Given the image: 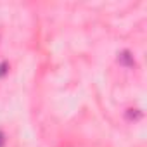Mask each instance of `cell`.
Returning <instances> with one entry per match:
<instances>
[{"label": "cell", "mask_w": 147, "mask_h": 147, "mask_svg": "<svg viewBox=\"0 0 147 147\" xmlns=\"http://www.w3.org/2000/svg\"><path fill=\"white\" fill-rule=\"evenodd\" d=\"M118 62H119L121 66H126V67H130V66L135 64L133 55H131L130 50H123V52H119V54H118Z\"/></svg>", "instance_id": "obj_1"}, {"label": "cell", "mask_w": 147, "mask_h": 147, "mask_svg": "<svg viewBox=\"0 0 147 147\" xmlns=\"http://www.w3.org/2000/svg\"><path fill=\"white\" fill-rule=\"evenodd\" d=\"M140 116H142V113L138 109H128V113H126V118L128 119H138Z\"/></svg>", "instance_id": "obj_2"}, {"label": "cell", "mask_w": 147, "mask_h": 147, "mask_svg": "<svg viewBox=\"0 0 147 147\" xmlns=\"http://www.w3.org/2000/svg\"><path fill=\"white\" fill-rule=\"evenodd\" d=\"M5 71H7V64L2 62V64H0V76H4V75H5Z\"/></svg>", "instance_id": "obj_3"}, {"label": "cell", "mask_w": 147, "mask_h": 147, "mask_svg": "<svg viewBox=\"0 0 147 147\" xmlns=\"http://www.w3.org/2000/svg\"><path fill=\"white\" fill-rule=\"evenodd\" d=\"M4 142H5V138H4V133L0 131V147H4Z\"/></svg>", "instance_id": "obj_4"}]
</instances>
